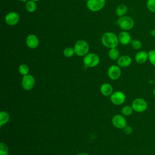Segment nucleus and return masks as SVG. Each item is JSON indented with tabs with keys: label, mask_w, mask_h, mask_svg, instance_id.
Segmentation results:
<instances>
[{
	"label": "nucleus",
	"mask_w": 155,
	"mask_h": 155,
	"mask_svg": "<svg viewBox=\"0 0 155 155\" xmlns=\"http://www.w3.org/2000/svg\"><path fill=\"white\" fill-rule=\"evenodd\" d=\"M101 42L104 47L108 48H117L119 43L118 36L111 31L105 32L101 36Z\"/></svg>",
	"instance_id": "1"
},
{
	"label": "nucleus",
	"mask_w": 155,
	"mask_h": 155,
	"mask_svg": "<svg viewBox=\"0 0 155 155\" xmlns=\"http://www.w3.org/2000/svg\"><path fill=\"white\" fill-rule=\"evenodd\" d=\"M73 48L76 55L78 56H85L88 53L90 46L86 41L79 39L75 42Z\"/></svg>",
	"instance_id": "2"
},
{
	"label": "nucleus",
	"mask_w": 155,
	"mask_h": 155,
	"mask_svg": "<svg viewBox=\"0 0 155 155\" xmlns=\"http://www.w3.org/2000/svg\"><path fill=\"white\" fill-rule=\"evenodd\" d=\"M117 24L122 30L128 31L133 28L134 21L131 17L125 15L118 18Z\"/></svg>",
	"instance_id": "3"
},
{
	"label": "nucleus",
	"mask_w": 155,
	"mask_h": 155,
	"mask_svg": "<svg viewBox=\"0 0 155 155\" xmlns=\"http://www.w3.org/2000/svg\"><path fill=\"white\" fill-rule=\"evenodd\" d=\"M100 62L99 56L94 53H88L84 56L83 62L85 67L93 68L96 67Z\"/></svg>",
	"instance_id": "4"
},
{
	"label": "nucleus",
	"mask_w": 155,
	"mask_h": 155,
	"mask_svg": "<svg viewBox=\"0 0 155 155\" xmlns=\"http://www.w3.org/2000/svg\"><path fill=\"white\" fill-rule=\"evenodd\" d=\"M131 107L134 111L142 113L147 110L148 108V103L144 99L138 97L133 100L131 103Z\"/></svg>",
	"instance_id": "5"
},
{
	"label": "nucleus",
	"mask_w": 155,
	"mask_h": 155,
	"mask_svg": "<svg viewBox=\"0 0 155 155\" xmlns=\"http://www.w3.org/2000/svg\"><path fill=\"white\" fill-rule=\"evenodd\" d=\"M106 3V0H88L87 1V7L93 12H99L102 10Z\"/></svg>",
	"instance_id": "6"
},
{
	"label": "nucleus",
	"mask_w": 155,
	"mask_h": 155,
	"mask_svg": "<svg viewBox=\"0 0 155 155\" xmlns=\"http://www.w3.org/2000/svg\"><path fill=\"white\" fill-rule=\"evenodd\" d=\"M35 79L31 74H26L23 76L21 82V85L24 90L26 91L31 90L35 86Z\"/></svg>",
	"instance_id": "7"
},
{
	"label": "nucleus",
	"mask_w": 155,
	"mask_h": 155,
	"mask_svg": "<svg viewBox=\"0 0 155 155\" xmlns=\"http://www.w3.org/2000/svg\"><path fill=\"white\" fill-rule=\"evenodd\" d=\"M125 94L120 91H116L113 93L110 96L111 102L116 105H120L124 104L125 101Z\"/></svg>",
	"instance_id": "8"
},
{
	"label": "nucleus",
	"mask_w": 155,
	"mask_h": 155,
	"mask_svg": "<svg viewBox=\"0 0 155 155\" xmlns=\"http://www.w3.org/2000/svg\"><path fill=\"white\" fill-rule=\"evenodd\" d=\"M20 17L18 13L16 12H10L6 14L5 16V23L10 26H14L19 22Z\"/></svg>",
	"instance_id": "9"
},
{
	"label": "nucleus",
	"mask_w": 155,
	"mask_h": 155,
	"mask_svg": "<svg viewBox=\"0 0 155 155\" xmlns=\"http://www.w3.org/2000/svg\"><path fill=\"white\" fill-rule=\"evenodd\" d=\"M111 120L113 125L118 129H124L127 125V120L124 116L121 114L114 115Z\"/></svg>",
	"instance_id": "10"
},
{
	"label": "nucleus",
	"mask_w": 155,
	"mask_h": 155,
	"mask_svg": "<svg viewBox=\"0 0 155 155\" xmlns=\"http://www.w3.org/2000/svg\"><path fill=\"white\" fill-rule=\"evenodd\" d=\"M108 77L112 80H116L119 79L121 75V70L119 65H112L107 71Z\"/></svg>",
	"instance_id": "11"
},
{
	"label": "nucleus",
	"mask_w": 155,
	"mask_h": 155,
	"mask_svg": "<svg viewBox=\"0 0 155 155\" xmlns=\"http://www.w3.org/2000/svg\"><path fill=\"white\" fill-rule=\"evenodd\" d=\"M25 43L28 48L35 49L38 47L39 41L36 35L34 34H29L25 39Z\"/></svg>",
	"instance_id": "12"
},
{
	"label": "nucleus",
	"mask_w": 155,
	"mask_h": 155,
	"mask_svg": "<svg viewBox=\"0 0 155 155\" xmlns=\"http://www.w3.org/2000/svg\"><path fill=\"white\" fill-rule=\"evenodd\" d=\"M119 42L123 45H127L130 44L131 42V36L127 31H122L118 35Z\"/></svg>",
	"instance_id": "13"
},
{
	"label": "nucleus",
	"mask_w": 155,
	"mask_h": 155,
	"mask_svg": "<svg viewBox=\"0 0 155 155\" xmlns=\"http://www.w3.org/2000/svg\"><path fill=\"white\" fill-rule=\"evenodd\" d=\"M132 62V59L131 58V57L128 55H122L120 56L118 59L117 60V65L120 67H127L128 66H130L131 65Z\"/></svg>",
	"instance_id": "14"
},
{
	"label": "nucleus",
	"mask_w": 155,
	"mask_h": 155,
	"mask_svg": "<svg viewBox=\"0 0 155 155\" xmlns=\"http://www.w3.org/2000/svg\"><path fill=\"white\" fill-rule=\"evenodd\" d=\"M135 61L139 64H144L148 60V54L146 51H139L134 56Z\"/></svg>",
	"instance_id": "15"
},
{
	"label": "nucleus",
	"mask_w": 155,
	"mask_h": 155,
	"mask_svg": "<svg viewBox=\"0 0 155 155\" xmlns=\"http://www.w3.org/2000/svg\"><path fill=\"white\" fill-rule=\"evenodd\" d=\"M100 91L102 95L105 96H110L113 93V89L111 85L108 83H104L101 86Z\"/></svg>",
	"instance_id": "16"
},
{
	"label": "nucleus",
	"mask_w": 155,
	"mask_h": 155,
	"mask_svg": "<svg viewBox=\"0 0 155 155\" xmlns=\"http://www.w3.org/2000/svg\"><path fill=\"white\" fill-rule=\"evenodd\" d=\"M127 11H128L127 6L124 4H120L116 7L115 12L116 15L119 18V17L125 16V15L127 13Z\"/></svg>",
	"instance_id": "17"
},
{
	"label": "nucleus",
	"mask_w": 155,
	"mask_h": 155,
	"mask_svg": "<svg viewBox=\"0 0 155 155\" xmlns=\"http://www.w3.org/2000/svg\"><path fill=\"white\" fill-rule=\"evenodd\" d=\"M25 8L27 12L29 13H33L35 12V10L37 8V5L35 1H33L32 0H29L26 2V4L25 5Z\"/></svg>",
	"instance_id": "18"
},
{
	"label": "nucleus",
	"mask_w": 155,
	"mask_h": 155,
	"mask_svg": "<svg viewBox=\"0 0 155 155\" xmlns=\"http://www.w3.org/2000/svg\"><path fill=\"white\" fill-rule=\"evenodd\" d=\"M108 56L111 60H117L120 57V52L117 48H110L108 51Z\"/></svg>",
	"instance_id": "19"
},
{
	"label": "nucleus",
	"mask_w": 155,
	"mask_h": 155,
	"mask_svg": "<svg viewBox=\"0 0 155 155\" xmlns=\"http://www.w3.org/2000/svg\"><path fill=\"white\" fill-rule=\"evenodd\" d=\"M10 120L9 114L5 111H1L0 112V126L7 124Z\"/></svg>",
	"instance_id": "20"
},
{
	"label": "nucleus",
	"mask_w": 155,
	"mask_h": 155,
	"mask_svg": "<svg viewBox=\"0 0 155 155\" xmlns=\"http://www.w3.org/2000/svg\"><path fill=\"white\" fill-rule=\"evenodd\" d=\"M133 109L131 107V105H125L122 108L121 112L122 115L125 116H130L133 111Z\"/></svg>",
	"instance_id": "21"
},
{
	"label": "nucleus",
	"mask_w": 155,
	"mask_h": 155,
	"mask_svg": "<svg viewBox=\"0 0 155 155\" xmlns=\"http://www.w3.org/2000/svg\"><path fill=\"white\" fill-rule=\"evenodd\" d=\"M18 71L21 74H22V76H24L28 74L29 67L27 64H22L19 66Z\"/></svg>",
	"instance_id": "22"
},
{
	"label": "nucleus",
	"mask_w": 155,
	"mask_h": 155,
	"mask_svg": "<svg viewBox=\"0 0 155 155\" xmlns=\"http://www.w3.org/2000/svg\"><path fill=\"white\" fill-rule=\"evenodd\" d=\"M63 54L67 58L72 57L74 54H75L74 48H72L71 47H67L65 48L63 50Z\"/></svg>",
	"instance_id": "23"
},
{
	"label": "nucleus",
	"mask_w": 155,
	"mask_h": 155,
	"mask_svg": "<svg viewBox=\"0 0 155 155\" xmlns=\"http://www.w3.org/2000/svg\"><path fill=\"white\" fill-rule=\"evenodd\" d=\"M131 47L134 50H139L142 46V42L139 39H133L130 43Z\"/></svg>",
	"instance_id": "24"
},
{
	"label": "nucleus",
	"mask_w": 155,
	"mask_h": 155,
	"mask_svg": "<svg viewBox=\"0 0 155 155\" xmlns=\"http://www.w3.org/2000/svg\"><path fill=\"white\" fill-rule=\"evenodd\" d=\"M147 7L151 12L155 13V0H147Z\"/></svg>",
	"instance_id": "25"
},
{
	"label": "nucleus",
	"mask_w": 155,
	"mask_h": 155,
	"mask_svg": "<svg viewBox=\"0 0 155 155\" xmlns=\"http://www.w3.org/2000/svg\"><path fill=\"white\" fill-rule=\"evenodd\" d=\"M148 61L155 67V50H151L148 52Z\"/></svg>",
	"instance_id": "26"
},
{
	"label": "nucleus",
	"mask_w": 155,
	"mask_h": 155,
	"mask_svg": "<svg viewBox=\"0 0 155 155\" xmlns=\"http://www.w3.org/2000/svg\"><path fill=\"white\" fill-rule=\"evenodd\" d=\"M8 148L6 144L3 142L0 143V155H8Z\"/></svg>",
	"instance_id": "27"
},
{
	"label": "nucleus",
	"mask_w": 155,
	"mask_h": 155,
	"mask_svg": "<svg viewBox=\"0 0 155 155\" xmlns=\"http://www.w3.org/2000/svg\"><path fill=\"white\" fill-rule=\"evenodd\" d=\"M123 130H124V133L127 134H131L133 133V129H132L131 127L127 125L124 128Z\"/></svg>",
	"instance_id": "28"
},
{
	"label": "nucleus",
	"mask_w": 155,
	"mask_h": 155,
	"mask_svg": "<svg viewBox=\"0 0 155 155\" xmlns=\"http://www.w3.org/2000/svg\"><path fill=\"white\" fill-rule=\"evenodd\" d=\"M151 35L153 36H155V29L151 31Z\"/></svg>",
	"instance_id": "29"
},
{
	"label": "nucleus",
	"mask_w": 155,
	"mask_h": 155,
	"mask_svg": "<svg viewBox=\"0 0 155 155\" xmlns=\"http://www.w3.org/2000/svg\"><path fill=\"white\" fill-rule=\"evenodd\" d=\"M78 155H89V154H88L86 153H79Z\"/></svg>",
	"instance_id": "30"
},
{
	"label": "nucleus",
	"mask_w": 155,
	"mask_h": 155,
	"mask_svg": "<svg viewBox=\"0 0 155 155\" xmlns=\"http://www.w3.org/2000/svg\"><path fill=\"white\" fill-rule=\"evenodd\" d=\"M18 1H21V2H27V0H18Z\"/></svg>",
	"instance_id": "31"
},
{
	"label": "nucleus",
	"mask_w": 155,
	"mask_h": 155,
	"mask_svg": "<svg viewBox=\"0 0 155 155\" xmlns=\"http://www.w3.org/2000/svg\"><path fill=\"white\" fill-rule=\"evenodd\" d=\"M153 94H154V96L155 97V87H154V88L153 90Z\"/></svg>",
	"instance_id": "32"
},
{
	"label": "nucleus",
	"mask_w": 155,
	"mask_h": 155,
	"mask_svg": "<svg viewBox=\"0 0 155 155\" xmlns=\"http://www.w3.org/2000/svg\"><path fill=\"white\" fill-rule=\"evenodd\" d=\"M32 1H35V2H37V1H41V0H32Z\"/></svg>",
	"instance_id": "33"
},
{
	"label": "nucleus",
	"mask_w": 155,
	"mask_h": 155,
	"mask_svg": "<svg viewBox=\"0 0 155 155\" xmlns=\"http://www.w3.org/2000/svg\"><path fill=\"white\" fill-rule=\"evenodd\" d=\"M85 1H88V0H85Z\"/></svg>",
	"instance_id": "34"
}]
</instances>
